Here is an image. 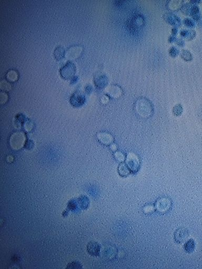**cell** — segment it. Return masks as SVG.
<instances>
[{"label":"cell","mask_w":202,"mask_h":269,"mask_svg":"<svg viewBox=\"0 0 202 269\" xmlns=\"http://www.w3.org/2000/svg\"><path fill=\"white\" fill-rule=\"evenodd\" d=\"M191 14L192 15L193 18H194L195 20H197L200 18V10L198 6H194L193 7L191 10Z\"/></svg>","instance_id":"obj_1"},{"label":"cell","mask_w":202,"mask_h":269,"mask_svg":"<svg viewBox=\"0 0 202 269\" xmlns=\"http://www.w3.org/2000/svg\"><path fill=\"white\" fill-rule=\"evenodd\" d=\"M182 55V58L185 60L189 61V60H192V55L191 54V53L187 50H183Z\"/></svg>","instance_id":"obj_2"},{"label":"cell","mask_w":202,"mask_h":269,"mask_svg":"<svg viewBox=\"0 0 202 269\" xmlns=\"http://www.w3.org/2000/svg\"><path fill=\"white\" fill-rule=\"evenodd\" d=\"M185 24L190 28H193L194 26V23L193 22V21L190 20L189 19H186V20H184Z\"/></svg>","instance_id":"obj_3"}]
</instances>
